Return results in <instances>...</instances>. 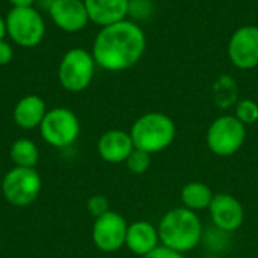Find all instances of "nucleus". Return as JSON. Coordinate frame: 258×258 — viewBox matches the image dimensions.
<instances>
[{
    "instance_id": "15",
    "label": "nucleus",
    "mask_w": 258,
    "mask_h": 258,
    "mask_svg": "<svg viewBox=\"0 0 258 258\" xmlns=\"http://www.w3.org/2000/svg\"><path fill=\"white\" fill-rule=\"evenodd\" d=\"M160 245L157 227L148 221H136L128 225L125 236V246L130 252L145 257Z\"/></svg>"
},
{
    "instance_id": "17",
    "label": "nucleus",
    "mask_w": 258,
    "mask_h": 258,
    "mask_svg": "<svg viewBox=\"0 0 258 258\" xmlns=\"http://www.w3.org/2000/svg\"><path fill=\"white\" fill-rule=\"evenodd\" d=\"M215 194L212 192V189L201 181H190L186 183L181 187L180 192V200L183 207L198 212V210H209L212 200H213Z\"/></svg>"
},
{
    "instance_id": "3",
    "label": "nucleus",
    "mask_w": 258,
    "mask_h": 258,
    "mask_svg": "<svg viewBox=\"0 0 258 258\" xmlns=\"http://www.w3.org/2000/svg\"><path fill=\"white\" fill-rule=\"evenodd\" d=\"M135 148L150 154L166 150L177 136L174 119L162 112H148L139 116L130 130Z\"/></svg>"
},
{
    "instance_id": "11",
    "label": "nucleus",
    "mask_w": 258,
    "mask_h": 258,
    "mask_svg": "<svg viewBox=\"0 0 258 258\" xmlns=\"http://www.w3.org/2000/svg\"><path fill=\"white\" fill-rule=\"evenodd\" d=\"M209 212L215 227L225 233L239 230L245 221V209L242 203L231 194L215 195Z\"/></svg>"
},
{
    "instance_id": "6",
    "label": "nucleus",
    "mask_w": 258,
    "mask_h": 258,
    "mask_svg": "<svg viewBox=\"0 0 258 258\" xmlns=\"http://www.w3.org/2000/svg\"><path fill=\"white\" fill-rule=\"evenodd\" d=\"M246 141V125H243L234 115L218 116L207 128L206 144L207 148L219 156H234Z\"/></svg>"
},
{
    "instance_id": "2",
    "label": "nucleus",
    "mask_w": 258,
    "mask_h": 258,
    "mask_svg": "<svg viewBox=\"0 0 258 258\" xmlns=\"http://www.w3.org/2000/svg\"><path fill=\"white\" fill-rule=\"evenodd\" d=\"M160 245L178 252H189L195 249L203 239V224L197 212L186 207L168 210L159 225Z\"/></svg>"
},
{
    "instance_id": "22",
    "label": "nucleus",
    "mask_w": 258,
    "mask_h": 258,
    "mask_svg": "<svg viewBox=\"0 0 258 258\" xmlns=\"http://www.w3.org/2000/svg\"><path fill=\"white\" fill-rule=\"evenodd\" d=\"M142 258H186V255L183 252H178V251H174L163 245H159L154 251H151L150 254H147Z\"/></svg>"
},
{
    "instance_id": "8",
    "label": "nucleus",
    "mask_w": 258,
    "mask_h": 258,
    "mask_svg": "<svg viewBox=\"0 0 258 258\" xmlns=\"http://www.w3.org/2000/svg\"><path fill=\"white\" fill-rule=\"evenodd\" d=\"M41 186V177L35 168L15 166L3 177L2 192L9 204L15 207H26L38 198Z\"/></svg>"
},
{
    "instance_id": "23",
    "label": "nucleus",
    "mask_w": 258,
    "mask_h": 258,
    "mask_svg": "<svg viewBox=\"0 0 258 258\" xmlns=\"http://www.w3.org/2000/svg\"><path fill=\"white\" fill-rule=\"evenodd\" d=\"M12 57H14V48H12V45L6 39H2L0 41V65L11 63Z\"/></svg>"
},
{
    "instance_id": "4",
    "label": "nucleus",
    "mask_w": 258,
    "mask_h": 258,
    "mask_svg": "<svg viewBox=\"0 0 258 258\" xmlns=\"http://www.w3.org/2000/svg\"><path fill=\"white\" fill-rule=\"evenodd\" d=\"M6 35L20 47L32 48L45 36V21L39 11L32 8H12L5 17Z\"/></svg>"
},
{
    "instance_id": "7",
    "label": "nucleus",
    "mask_w": 258,
    "mask_h": 258,
    "mask_svg": "<svg viewBox=\"0 0 258 258\" xmlns=\"http://www.w3.org/2000/svg\"><path fill=\"white\" fill-rule=\"evenodd\" d=\"M39 132L42 139L56 148H63L76 142L80 133V122L76 113L67 107H54L47 110Z\"/></svg>"
},
{
    "instance_id": "9",
    "label": "nucleus",
    "mask_w": 258,
    "mask_h": 258,
    "mask_svg": "<svg viewBox=\"0 0 258 258\" xmlns=\"http://www.w3.org/2000/svg\"><path fill=\"white\" fill-rule=\"evenodd\" d=\"M127 228V221L119 213L109 210L95 219L92 227V240L100 251L116 252L125 246Z\"/></svg>"
},
{
    "instance_id": "24",
    "label": "nucleus",
    "mask_w": 258,
    "mask_h": 258,
    "mask_svg": "<svg viewBox=\"0 0 258 258\" xmlns=\"http://www.w3.org/2000/svg\"><path fill=\"white\" fill-rule=\"evenodd\" d=\"M12 8H32L38 0H8Z\"/></svg>"
},
{
    "instance_id": "1",
    "label": "nucleus",
    "mask_w": 258,
    "mask_h": 258,
    "mask_svg": "<svg viewBox=\"0 0 258 258\" xmlns=\"http://www.w3.org/2000/svg\"><path fill=\"white\" fill-rule=\"evenodd\" d=\"M147 36L139 24L130 20L101 27L92 44V56L97 67L121 73L135 67L144 56Z\"/></svg>"
},
{
    "instance_id": "21",
    "label": "nucleus",
    "mask_w": 258,
    "mask_h": 258,
    "mask_svg": "<svg viewBox=\"0 0 258 258\" xmlns=\"http://www.w3.org/2000/svg\"><path fill=\"white\" fill-rule=\"evenodd\" d=\"M88 210L89 213L97 219L100 216H103L104 213H107L110 210V204L109 200L103 195H94L88 200Z\"/></svg>"
},
{
    "instance_id": "20",
    "label": "nucleus",
    "mask_w": 258,
    "mask_h": 258,
    "mask_svg": "<svg viewBox=\"0 0 258 258\" xmlns=\"http://www.w3.org/2000/svg\"><path fill=\"white\" fill-rule=\"evenodd\" d=\"M234 116L243 124V125H251L258 121V103L254 100L245 98L237 101L234 107Z\"/></svg>"
},
{
    "instance_id": "25",
    "label": "nucleus",
    "mask_w": 258,
    "mask_h": 258,
    "mask_svg": "<svg viewBox=\"0 0 258 258\" xmlns=\"http://www.w3.org/2000/svg\"><path fill=\"white\" fill-rule=\"evenodd\" d=\"M6 21H5V18L0 15V41L2 39H6Z\"/></svg>"
},
{
    "instance_id": "26",
    "label": "nucleus",
    "mask_w": 258,
    "mask_h": 258,
    "mask_svg": "<svg viewBox=\"0 0 258 258\" xmlns=\"http://www.w3.org/2000/svg\"><path fill=\"white\" fill-rule=\"evenodd\" d=\"M132 3H135V2H142V0H130Z\"/></svg>"
},
{
    "instance_id": "16",
    "label": "nucleus",
    "mask_w": 258,
    "mask_h": 258,
    "mask_svg": "<svg viewBox=\"0 0 258 258\" xmlns=\"http://www.w3.org/2000/svg\"><path fill=\"white\" fill-rule=\"evenodd\" d=\"M47 113L45 101L35 94L23 97L14 107V121L20 128L32 130L39 127Z\"/></svg>"
},
{
    "instance_id": "13",
    "label": "nucleus",
    "mask_w": 258,
    "mask_h": 258,
    "mask_svg": "<svg viewBox=\"0 0 258 258\" xmlns=\"http://www.w3.org/2000/svg\"><path fill=\"white\" fill-rule=\"evenodd\" d=\"M89 21L100 27H106L122 20H127V15L132 8L130 0H83Z\"/></svg>"
},
{
    "instance_id": "5",
    "label": "nucleus",
    "mask_w": 258,
    "mask_h": 258,
    "mask_svg": "<svg viewBox=\"0 0 258 258\" xmlns=\"http://www.w3.org/2000/svg\"><path fill=\"white\" fill-rule=\"evenodd\" d=\"M95 67L97 63L91 51L80 47L71 48L62 56L59 62V83L70 92H82L92 83Z\"/></svg>"
},
{
    "instance_id": "18",
    "label": "nucleus",
    "mask_w": 258,
    "mask_h": 258,
    "mask_svg": "<svg viewBox=\"0 0 258 258\" xmlns=\"http://www.w3.org/2000/svg\"><path fill=\"white\" fill-rule=\"evenodd\" d=\"M9 156L15 163V166L35 168L38 163L39 153H38V147L30 139H17L9 150Z\"/></svg>"
},
{
    "instance_id": "10",
    "label": "nucleus",
    "mask_w": 258,
    "mask_h": 258,
    "mask_svg": "<svg viewBox=\"0 0 258 258\" xmlns=\"http://www.w3.org/2000/svg\"><path fill=\"white\" fill-rule=\"evenodd\" d=\"M228 59L239 70H254L258 67V26L239 27L228 41Z\"/></svg>"
},
{
    "instance_id": "19",
    "label": "nucleus",
    "mask_w": 258,
    "mask_h": 258,
    "mask_svg": "<svg viewBox=\"0 0 258 258\" xmlns=\"http://www.w3.org/2000/svg\"><path fill=\"white\" fill-rule=\"evenodd\" d=\"M127 169L135 175H144L151 166V154L135 148L125 160Z\"/></svg>"
},
{
    "instance_id": "12",
    "label": "nucleus",
    "mask_w": 258,
    "mask_h": 258,
    "mask_svg": "<svg viewBox=\"0 0 258 258\" xmlns=\"http://www.w3.org/2000/svg\"><path fill=\"white\" fill-rule=\"evenodd\" d=\"M48 15L56 27L68 33L80 32L89 23L83 0H51Z\"/></svg>"
},
{
    "instance_id": "14",
    "label": "nucleus",
    "mask_w": 258,
    "mask_h": 258,
    "mask_svg": "<svg viewBox=\"0 0 258 258\" xmlns=\"http://www.w3.org/2000/svg\"><path fill=\"white\" fill-rule=\"evenodd\" d=\"M100 157L107 163H122L135 150L130 133L122 130H109L101 135L97 144Z\"/></svg>"
},
{
    "instance_id": "27",
    "label": "nucleus",
    "mask_w": 258,
    "mask_h": 258,
    "mask_svg": "<svg viewBox=\"0 0 258 258\" xmlns=\"http://www.w3.org/2000/svg\"><path fill=\"white\" fill-rule=\"evenodd\" d=\"M257 94H258V85H257Z\"/></svg>"
}]
</instances>
